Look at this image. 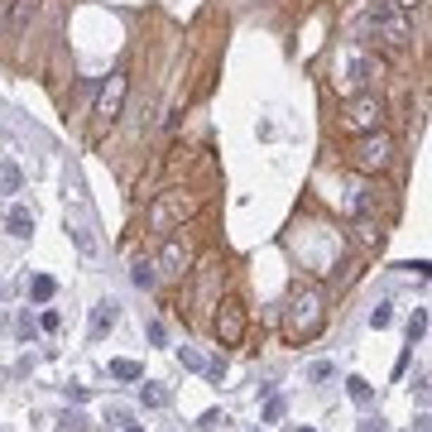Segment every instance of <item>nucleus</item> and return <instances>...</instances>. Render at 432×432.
<instances>
[{
	"label": "nucleus",
	"mask_w": 432,
	"mask_h": 432,
	"mask_svg": "<svg viewBox=\"0 0 432 432\" xmlns=\"http://www.w3.org/2000/svg\"><path fill=\"white\" fill-rule=\"evenodd\" d=\"M326 326V293L317 284H298L288 307H284V331L288 341H312L317 331Z\"/></svg>",
	"instance_id": "nucleus-1"
},
{
	"label": "nucleus",
	"mask_w": 432,
	"mask_h": 432,
	"mask_svg": "<svg viewBox=\"0 0 432 432\" xmlns=\"http://www.w3.org/2000/svg\"><path fill=\"white\" fill-rule=\"evenodd\" d=\"M192 212H197V197H192V192L163 188V192H154V202H149V212H144V226H149V236H168V231H178Z\"/></svg>",
	"instance_id": "nucleus-2"
},
{
	"label": "nucleus",
	"mask_w": 432,
	"mask_h": 432,
	"mask_svg": "<svg viewBox=\"0 0 432 432\" xmlns=\"http://www.w3.org/2000/svg\"><path fill=\"white\" fill-rule=\"evenodd\" d=\"M351 163L360 173H384L389 163H394V139L384 135V130H365V135L351 139Z\"/></svg>",
	"instance_id": "nucleus-3"
},
{
	"label": "nucleus",
	"mask_w": 432,
	"mask_h": 432,
	"mask_svg": "<svg viewBox=\"0 0 432 432\" xmlns=\"http://www.w3.org/2000/svg\"><path fill=\"white\" fill-rule=\"evenodd\" d=\"M125 96H130V72H125V68H115V72L101 82V91H96V130H110V125L120 120Z\"/></svg>",
	"instance_id": "nucleus-4"
},
{
	"label": "nucleus",
	"mask_w": 432,
	"mask_h": 432,
	"mask_svg": "<svg viewBox=\"0 0 432 432\" xmlns=\"http://www.w3.org/2000/svg\"><path fill=\"white\" fill-rule=\"evenodd\" d=\"M197 269V250H192L188 236H168L159 250V260H154V274H163V279H188V274Z\"/></svg>",
	"instance_id": "nucleus-5"
},
{
	"label": "nucleus",
	"mask_w": 432,
	"mask_h": 432,
	"mask_svg": "<svg viewBox=\"0 0 432 432\" xmlns=\"http://www.w3.org/2000/svg\"><path fill=\"white\" fill-rule=\"evenodd\" d=\"M370 34L384 49H404L408 44V25H404V15L394 10V0H375L370 5Z\"/></svg>",
	"instance_id": "nucleus-6"
},
{
	"label": "nucleus",
	"mask_w": 432,
	"mask_h": 432,
	"mask_svg": "<svg viewBox=\"0 0 432 432\" xmlns=\"http://www.w3.org/2000/svg\"><path fill=\"white\" fill-rule=\"evenodd\" d=\"M346 130H355V135H365V130H384V101H379L375 91H360V96H351L346 101Z\"/></svg>",
	"instance_id": "nucleus-7"
},
{
	"label": "nucleus",
	"mask_w": 432,
	"mask_h": 432,
	"mask_svg": "<svg viewBox=\"0 0 432 432\" xmlns=\"http://www.w3.org/2000/svg\"><path fill=\"white\" fill-rule=\"evenodd\" d=\"M216 346H241L245 341V307L236 303V298H226V303H216Z\"/></svg>",
	"instance_id": "nucleus-8"
},
{
	"label": "nucleus",
	"mask_w": 432,
	"mask_h": 432,
	"mask_svg": "<svg viewBox=\"0 0 432 432\" xmlns=\"http://www.w3.org/2000/svg\"><path fill=\"white\" fill-rule=\"evenodd\" d=\"M197 303L202 307H216V293H221V265H197Z\"/></svg>",
	"instance_id": "nucleus-9"
},
{
	"label": "nucleus",
	"mask_w": 432,
	"mask_h": 432,
	"mask_svg": "<svg viewBox=\"0 0 432 432\" xmlns=\"http://www.w3.org/2000/svg\"><path fill=\"white\" fill-rule=\"evenodd\" d=\"M115 317H120V303H115V298H101V303L91 307V341H101L110 326H115Z\"/></svg>",
	"instance_id": "nucleus-10"
},
{
	"label": "nucleus",
	"mask_w": 432,
	"mask_h": 432,
	"mask_svg": "<svg viewBox=\"0 0 432 432\" xmlns=\"http://www.w3.org/2000/svg\"><path fill=\"white\" fill-rule=\"evenodd\" d=\"M68 231H72V241H77V250H82V255H96L91 226H87V216H82V212H68Z\"/></svg>",
	"instance_id": "nucleus-11"
},
{
	"label": "nucleus",
	"mask_w": 432,
	"mask_h": 432,
	"mask_svg": "<svg viewBox=\"0 0 432 432\" xmlns=\"http://www.w3.org/2000/svg\"><path fill=\"white\" fill-rule=\"evenodd\" d=\"M379 77V58H351V82L355 87H370Z\"/></svg>",
	"instance_id": "nucleus-12"
},
{
	"label": "nucleus",
	"mask_w": 432,
	"mask_h": 432,
	"mask_svg": "<svg viewBox=\"0 0 432 432\" xmlns=\"http://www.w3.org/2000/svg\"><path fill=\"white\" fill-rule=\"evenodd\" d=\"M5 226H10V236H29V231H34V212L10 207V212H5Z\"/></svg>",
	"instance_id": "nucleus-13"
},
{
	"label": "nucleus",
	"mask_w": 432,
	"mask_h": 432,
	"mask_svg": "<svg viewBox=\"0 0 432 432\" xmlns=\"http://www.w3.org/2000/svg\"><path fill=\"white\" fill-rule=\"evenodd\" d=\"M139 404H144V408H163V404H168V389L144 379V384H139Z\"/></svg>",
	"instance_id": "nucleus-14"
},
{
	"label": "nucleus",
	"mask_w": 432,
	"mask_h": 432,
	"mask_svg": "<svg viewBox=\"0 0 432 432\" xmlns=\"http://www.w3.org/2000/svg\"><path fill=\"white\" fill-rule=\"evenodd\" d=\"M355 231H360V241L365 245H384V226H379V221H370V216H360V221H355Z\"/></svg>",
	"instance_id": "nucleus-15"
},
{
	"label": "nucleus",
	"mask_w": 432,
	"mask_h": 432,
	"mask_svg": "<svg viewBox=\"0 0 432 432\" xmlns=\"http://www.w3.org/2000/svg\"><path fill=\"white\" fill-rule=\"evenodd\" d=\"M130 279H135V288H154V284H159V274H154V260H135Z\"/></svg>",
	"instance_id": "nucleus-16"
},
{
	"label": "nucleus",
	"mask_w": 432,
	"mask_h": 432,
	"mask_svg": "<svg viewBox=\"0 0 432 432\" xmlns=\"http://www.w3.org/2000/svg\"><path fill=\"white\" fill-rule=\"evenodd\" d=\"M58 293V284L53 279H49V274H39V279H29V298H34V303H49V298Z\"/></svg>",
	"instance_id": "nucleus-17"
},
{
	"label": "nucleus",
	"mask_w": 432,
	"mask_h": 432,
	"mask_svg": "<svg viewBox=\"0 0 432 432\" xmlns=\"http://www.w3.org/2000/svg\"><path fill=\"white\" fill-rule=\"evenodd\" d=\"M346 389H351V399H355V404H360V408H365V404H370V399H375V389H370V384H365V379H360V375H351V379H346Z\"/></svg>",
	"instance_id": "nucleus-18"
},
{
	"label": "nucleus",
	"mask_w": 432,
	"mask_h": 432,
	"mask_svg": "<svg viewBox=\"0 0 432 432\" xmlns=\"http://www.w3.org/2000/svg\"><path fill=\"white\" fill-rule=\"evenodd\" d=\"M110 375L115 379H144V365H135V360H110Z\"/></svg>",
	"instance_id": "nucleus-19"
},
{
	"label": "nucleus",
	"mask_w": 432,
	"mask_h": 432,
	"mask_svg": "<svg viewBox=\"0 0 432 432\" xmlns=\"http://www.w3.org/2000/svg\"><path fill=\"white\" fill-rule=\"evenodd\" d=\"M423 331H428V312L418 307V312H413V322H408V346H413V341H423Z\"/></svg>",
	"instance_id": "nucleus-20"
},
{
	"label": "nucleus",
	"mask_w": 432,
	"mask_h": 432,
	"mask_svg": "<svg viewBox=\"0 0 432 432\" xmlns=\"http://www.w3.org/2000/svg\"><path fill=\"white\" fill-rule=\"evenodd\" d=\"M0 188H5V192L20 188V168H15V163H5V168H0Z\"/></svg>",
	"instance_id": "nucleus-21"
},
{
	"label": "nucleus",
	"mask_w": 432,
	"mask_h": 432,
	"mask_svg": "<svg viewBox=\"0 0 432 432\" xmlns=\"http://www.w3.org/2000/svg\"><path fill=\"white\" fill-rule=\"evenodd\" d=\"M15 25V0H0V34H10Z\"/></svg>",
	"instance_id": "nucleus-22"
},
{
	"label": "nucleus",
	"mask_w": 432,
	"mask_h": 432,
	"mask_svg": "<svg viewBox=\"0 0 432 432\" xmlns=\"http://www.w3.org/2000/svg\"><path fill=\"white\" fill-rule=\"evenodd\" d=\"M58 432H87V418H82V413H68V418L58 423Z\"/></svg>",
	"instance_id": "nucleus-23"
},
{
	"label": "nucleus",
	"mask_w": 432,
	"mask_h": 432,
	"mask_svg": "<svg viewBox=\"0 0 432 432\" xmlns=\"http://www.w3.org/2000/svg\"><path fill=\"white\" fill-rule=\"evenodd\" d=\"M178 360H183V365H188V370H207V360H202V355H197V351H188V346H183V351H178Z\"/></svg>",
	"instance_id": "nucleus-24"
},
{
	"label": "nucleus",
	"mask_w": 432,
	"mask_h": 432,
	"mask_svg": "<svg viewBox=\"0 0 432 432\" xmlns=\"http://www.w3.org/2000/svg\"><path fill=\"white\" fill-rule=\"evenodd\" d=\"M284 418V399H274L269 394V404H265V423H279Z\"/></svg>",
	"instance_id": "nucleus-25"
},
{
	"label": "nucleus",
	"mask_w": 432,
	"mask_h": 432,
	"mask_svg": "<svg viewBox=\"0 0 432 432\" xmlns=\"http://www.w3.org/2000/svg\"><path fill=\"white\" fill-rule=\"evenodd\" d=\"M389 317H394L389 307H375V312H370V326H375V331H379V326H389Z\"/></svg>",
	"instance_id": "nucleus-26"
},
{
	"label": "nucleus",
	"mask_w": 432,
	"mask_h": 432,
	"mask_svg": "<svg viewBox=\"0 0 432 432\" xmlns=\"http://www.w3.org/2000/svg\"><path fill=\"white\" fill-rule=\"evenodd\" d=\"M68 399H72V404H87L91 394H87V384H68Z\"/></svg>",
	"instance_id": "nucleus-27"
},
{
	"label": "nucleus",
	"mask_w": 432,
	"mask_h": 432,
	"mask_svg": "<svg viewBox=\"0 0 432 432\" xmlns=\"http://www.w3.org/2000/svg\"><path fill=\"white\" fill-rule=\"evenodd\" d=\"M307 375H312V379H331V360H317V365H312Z\"/></svg>",
	"instance_id": "nucleus-28"
},
{
	"label": "nucleus",
	"mask_w": 432,
	"mask_h": 432,
	"mask_svg": "<svg viewBox=\"0 0 432 432\" xmlns=\"http://www.w3.org/2000/svg\"><path fill=\"white\" fill-rule=\"evenodd\" d=\"M120 432H144V428H139V423H125V428H120Z\"/></svg>",
	"instance_id": "nucleus-29"
},
{
	"label": "nucleus",
	"mask_w": 432,
	"mask_h": 432,
	"mask_svg": "<svg viewBox=\"0 0 432 432\" xmlns=\"http://www.w3.org/2000/svg\"><path fill=\"white\" fill-rule=\"evenodd\" d=\"M365 432H384V428H379V418H375V428H365Z\"/></svg>",
	"instance_id": "nucleus-30"
},
{
	"label": "nucleus",
	"mask_w": 432,
	"mask_h": 432,
	"mask_svg": "<svg viewBox=\"0 0 432 432\" xmlns=\"http://www.w3.org/2000/svg\"><path fill=\"white\" fill-rule=\"evenodd\" d=\"M298 432H312V428H298Z\"/></svg>",
	"instance_id": "nucleus-31"
}]
</instances>
